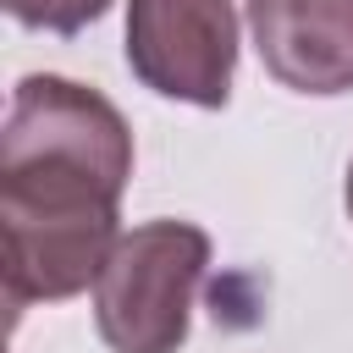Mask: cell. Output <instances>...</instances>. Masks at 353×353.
Returning a JSON list of instances; mask_svg holds the SVG:
<instances>
[{
    "mask_svg": "<svg viewBox=\"0 0 353 353\" xmlns=\"http://www.w3.org/2000/svg\"><path fill=\"white\" fill-rule=\"evenodd\" d=\"M132 176L127 116L72 77L33 72L11 88L0 132V265L6 303H61L99 281L116 204Z\"/></svg>",
    "mask_w": 353,
    "mask_h": 353,
    "instance_id": "6da1fadb",
    "label": "cell"
},
{
    "mask_svg": "<svg viewBox=\"0 0 353 353\" xmlns=\"http://www.w3.org/2000/svg\"><path fill=\"white\" fill-rule=\"evenodd\" d=\"M210 270V232L193 221H149L132 226L99 281H94V325L110 353H176L188 342L193 298Z\"/></svg>",
    "mask_w": 353,
    "mask_h": 353,
    "instance_id": "7a4b0ae2",
    "label": "cell"
},
{
    "mask_svg": "<svg viewBox=\"0 0 353 353\" xmlns=\"http://www.w3.org/2000/svg\"><path fill=\"white\" fill-rule=\"evenodd\" d=\"M127 66L165 99L221 110L237 77L232 0H127Z\"/></svg>",
    "mask_w": 353,
    "mask_h": 353,
    "instance_id": "3957f363",
    "label": "cell"
},
{
    "mask_svg": "<svg viewBox=\"0 0 353 353\" xmlns=\"http://www.w3.org/2000/svg\"><path fill=\"white\" fill-rule=\"evenodd\" d=\"M248 33L281 88H353V0H248Z\"/></svg>",
    "mask_w": 353,
    "mask_h": 353,
    "instance_id": "277c9868",
    "label": "cell"
},
{
    "mask_svg": "<svg viewBox=\"0 0 353 353\" xmlns=\"http://www.w3.org/2000/svg\"><path fill=\"white\" fill-rule=\"evenodd\" d=\"M6 11L22 28H44V33H83L88 22H99L110 11V0H6Z\"/></svg>",
    "mask_w": 353,
    "mask_h": 353,
    "instance_id": "5b68a950",
    "label": "cell"
},
{
    "mask_svg": "<svg viewBox=\"0 0 353 353\" xmlns=\"http://www.w3.org/2000/svg\"><path fill=\"white\" fill-rule=\"evenodd\" d=\"M347 215H353V165H347Z\"/></svg>",
    "mask_w": 353,
    "mask_h": 353,
    "instance_id": "8992f818",
    "label": "cell"
}]
</instances>
